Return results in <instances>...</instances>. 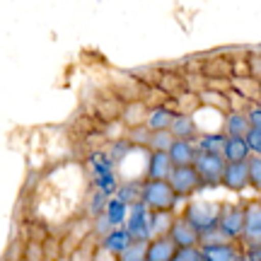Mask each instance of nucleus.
<instances>
[{
	"mask_svg": "<svg viewBox=\"0 0 261 261\" xmlns=\"http://www.w3.org/2000/svg\"><path fill=\"white\" fill-rule=\"evenodd\" d=\"M223 215V205L215 201H198V203H189L184 211V218L194 225V230L201 234V244H213L223 242L218 234V223Z\"/></svg>",
	"mask_w": 261,
	"mask_h": 261,
	"instance_id": "obj_1",
	"label": "nucleus"
},
{
	"mask_svg": "<svg viewBox=\"0 0 261 261\" xmlns=\"http://www.w3.org/2000/svg\"><path fill=\"white\" fill-rule=\"evenodd\" d=\"M87 169H90V174H92V181L97 191H102L107 198H114V196L119 194V174H116V162L109 152H102V150H97L90 155L87 160Z\"/></svg>",
	"mask_w": 261,
	"mask_h": 261,
	"instance_id": "obj_2",
	"label": "nucleus"
},
{
	"mask_svg": "<svg viewBox=\"0 0 261 261\" xmlns=\"http://www.w3.org/2000/svg\"><path fill=\"white\" fill-rule=\"evenodd\" d=\"M181 198L174 194L169 181H143V198L140 203L152 213H172V208Z\"/></svg>",
	"mask_w": 261,
	"mask_h": 261,
	"instance_id": "obj_3",
	"label": "nucleus"
},
{
	"mask_svg": "<svg viewBox=\"0 0 261 261\" xmlns=\"http://www.w3.org/2000/svg\"><path fill=\"white\" fill-rule=\"evenodd\" d=\"M123 227L128 230L133 242H152L155 240V213L148 211L143 203L130 205L128 220Z\"/></svg>",
	"mask_w": 261,
	"mask_h": 261,
	"instance_id": "obj_4",
	"label": "nucleus"
},
{
	"mask_svg": "<svg viewBox=\"0 0 261 261\" xmlns=\"http://www.w3.org/2000/svg\"><path fill=\"white\" fill-rule=\"evenodd\" d=\"M244 223H247V211H244V205L225 203L223 215H220V223H218V234H220V240H223V242L242 240Z\"/></svg>",
	"mask_w": 261,
	"mask_h": 261,
	"instance_id": "obj_5",
	"label": "nucleus"
},
{
	"mask_svg": "<svg viewBox=\"0 0 261 261\" xmlns=\"http://www.w3.org/2000/svg\"><path fill=\"white\" fill-rule=\"evenodd\" d=\"M198 177L203 181V187H220L225 179V169H227V160L223 155H205L198 152V158L194 162Z\"/></svg>",
	"mask_w": 261,
	"mask_h": 261,
	"instance_id": "obj_6",
	"label": "nucleus"
},
{
	"mask_svg": "<svg viewBox=\"0 0 261 261\" xmlns=\"http://www.w3.org/2000/svg\"><path fill=\"white\" fill-rule=\"evenodd\" d=\"M169 187L174 189V194L179 198H187V196H194L196 191H201L203 181L198 177L196 167H174L172 177H169Z\"/></svg>",
	"mask_w": 261,
	"mask_h": 261,
	"instance_id": "obj_7",
	"label": "nucleus"
},
{
	"mask_svg": "<svg viewBox=\"0 0 261 261\" xmlns=\"http://www.w3.org/2000/svg\"><path fill=\"white\" fill-rule=\"evenodd\" d=\"M244 211H247V223H244L242 242L247 249H252V247L261 244V203L252 201V203L244 205Z\"/></svg>",
	"mask_w": 261,
	"mask_h": 261,
	"instance_id": "obj_8",
	"label": "nucleus"
},
{
	"mask_svg": "<svg viewBox=\"0 0 261 261\" xmlns=\"http://www.w3.org/2000/svg\"><path fill=\"white\" fill-rule=\"evenodd\" d=\"M172 172H174V162L169 152H150L145 181H169Z\"/></svg>",
	"mask_w": 261,
	"mask_h": 261,
	"instance_id": "obj_9",
	"label": "nucleus"
},
{
	"mask_svg": "<svg viewBox=\"0 0 261 261\" xmlns=\"http://www.w3.org/2000/svg\"><path fill=\"white\" fill-rule=\"evenodd\" d=\"M203 261H244V252H240L232 242L201 244Z\"/></svg>",
	"mask_w": 261,
	"mask_h": 261,
	"instance_id": "obj_10",
	"label": "nucleus"
},
{
	"mask_svg": "<svg viewBox=\"0 0 261 261\" xmlns=\"http://www.w3.org/2000/svg\"><path fill=\"white\" fill-rule=\"evenodd\" d=\"M169 237L174 240V244H177L179 249H189V247H201V234L196 232L194 225L189 223L184 215L174 220V227H172Z\"/></svg>",
	"mask_w": 261,
	"mask_h": 261,
	"instance_id": "obj_11",
	"label": "nucleus"
},
{
	"mask_svg": "<svg viewBox=\"0 0 261 261\" xmlns=\"http://www.w3.org/2000/svg\"><path fill=\"white\" fill-rule=\"evenodd\" d=\"M223 187L230 189V191H244L247 187H252V184H249V162H234V165H227Z\"/></svg>",
	"mask_w": 261,
	"mask_h": 261,
	"instance_id": "obj_12",
	"label": "nucleus"
},
{
	"mask_svg": "<svg viewBox=\"0 0 261 261\" xmlns=\"http://www.w3.org/2000/svg\"><path fill=\"white\" fill-rule=\"evenodd\" d=\"M130 244H133V237L128 234V230H126V227H116L114 232H109L107 237H102V252L112 254V256L119 259Z\"/></svg>",
	"mask_w": 261,
	"mask_h": 261,
	"instance_id": "obj_13",
	"label": "nucleus"
},
{
	"mask_svg": "<svg viewBox=\"0 0 261 261\" xmlns=\"http://www.w3.org/2000/svg\"><path fill=\"white\" fill-rule=\"evenodd\" d=\"M169 133L174 136V140H187V143H196V140L201 138L198 126H196L191 114H177V119H174V123H172Z\"/></svg>",
	"mask_w": 261,
	"mask_h": 261,
	"instance_id": "obj_14",
	"label": "nucleus"
},
{
	"mask_svg": "<svg viewBox=\"0 0 261 261\" xmlns=\"http://www.w3.org/2000/svg\"><path fill=\"white\" fill-rule=\"evenodd\" d=\"M169 158L174 162V167H194L198 150L196 143H187V140H174V145L169 148Z\"/></svg>",
	"mask_w": 261,
	"mask_h": 261,
	"instance_id": "obj_15",
	"label": "nucleus"
},
{
	"mask_svg": "<svg viewBox=\"0 0 261 261\" xmlns=\"http://www.w3.org/2000/svg\"><path fill=\"white\" fill-rule=\"evenodd\" d=\"M179 247L172 237H158L148 244V261H172L177 256Z\"/></svg>",
	"mask_w": 261,
	"mask_h": 261,
	"instance_id": "obj_16",
	"label": "nucleus"
},
{
	"mask_svg": "<svg viewBox=\"0 0 261 261\" xmlns=\"http://www.w3.org/2000/svg\"><path fill=\"white\" fill-rule=\"evenodd\" d=\"M223 128L227 138H247L249 130H252V123L247 119V112H232L225 116Z\"/></svg>",
	"mask_w": 261,
	"mask_h": 261,
	"instance_id": "obj_17",
	"label": "nucleus"
},
{
	"mask_svg": "<svg viewBox=\"0 0 261 261\" xmlns=\"http://www.w3.org/2000/svg\"><path fill=\"white\" fill-rule=\"evenodd\" d=\"M225 145H227V136L225 130H215V133H203L196 140V150L205 152V155H223Z\"/></svg>",
	"mask_w": 261,
	"mask_h": 261,
	"instance_id": "obj_18",
	"label": "nucleus"
},
{
	"mask_svg": "<svg viewBox=\"0 0 261 261\" xmlns=\"http://www.w3.org/2000/svg\"><path fill=\"white\" fill-rule=\"evenodd\" d=\"M177 119V114L167 109V107H158V109H152V112L145 116V126H148L150 133H160V130H169L172 128V123Z\"/></svg>",
	"mask_w": 261,
	"mask_h": 261,
	"instance_id": "obj_19",
	"label": "nucleus"
},
{
	"mask_svg": "<svg viewBox=\"0 0 261 261\" xmlns=\"http://www.w3.org/2000/svg\"><path fill=\"white\" fill-rule=\"evenodd\" d=\"M223 158L227 160V165H234V162H249L254 155H252V150H249L247 138H227Z\"/></svg>",
	"mask_w": 261,
	"mask_h": 261,
	"instance_id": "obj_20",
	"label": "nucleus"
},
{
	"mask_svg": "<svg viewBox=\"0 0 261 261\" xmlns=\"http://www.w3.org/2000/svg\"><path fill=\"white\" fill-rule=\"evenodd\" d=\"M128 211H130L128 205L114 196V198H109V201H107V211H104V215L109 218V223H112L114 227H123V225H126V220H128Z\"/></svg>",
	"mask_w": 261,
	"mask_h": 261,
	"instance_id": "obj_21",
	"label": "nucleus"
},
{
	"mask_svg": "<svg viewBox=\"0 0 261 261\" xmlns=\"http://www.w3.org/2000/svg\"><path fill=\"white\" fill-rule=\"evenodd\" d=\"M116 198L123 201L128 208L130 205H136V203H140V198H143V181H128V184H121Z\"/></svg>",
	"mask_w": 261,
	"mask_h": 261,
	"instance_id": "obj_22",
	"label": "nucleus"
},
{
	"mask_svg": "<svg viewBox=\"0 0 261 261\" xmlns=\"http://www.w3.org/2000/svg\"><path fill=\"white\" fill-rule=\"evenodd\" d=\"M148 145L152 148V152H169V148L174 145V136L169 130H160V133H150Z\"/></svg>",
	"mask_w": 261,
	"mask_h": 261,
	"instance_id": "obj_23",
	"label": "nucleus"
},
{
	"mask_svg": "<svg viewBox=\"0 0 261 261\" xmlns=\"http://www.w3.org/2000/svg\"><path fill=\"white\" fill-rule=\"evenodd\" d=\"M148 244L150 242H133L119 256V261H148Z\"/></svg>",
	"mask_w": 261,
	"mask_h": 261,
	"instance_id": "obj_24",
	"label": "nucleus"
},
{
	"mask_svg": "<svg viewBox=\"0 0 261 261\" xmlns=\"http://www.w3.org/2000/svg\"><path fill=\"white\" fill-rule=\"evenodd\" d=\"M174 220L172 213H155V240L158 237H169L172 227H174Z\"/></svg>",
	"mask_w": 261,
	"mask_h": 261,
	"instance_id": "obj_25",
	"label": "nucleus"
},
{
	"mask_svg": "<svg viewBox=\"0 0 261 261\" xmlns=\"http://www.w3.org/2000/svg\"><path fill=\"white\" fill-rule=\"evenodd\" d=\"M249 184L261 194V158H256V155L249 160Z\"/></svg>",
	"mask_w": 261,
	"mask_h": 261,
	"instance_id": "obj_26",
	"label": "nucleus"
},
{
	"mask_svg": "<svg viewBox=\"0 0 261 261\" xmlns=\"http://www.w3.org/2000/svg\"><path fill=\"white\" fill-rule=\"evenodd\" d=\"M172 261H203V254H201V247H189V249H179Z\"/></svg>",
	"mask_w": 261,
	"mask_h": 261,
	"instance_id": "obj_27",
	"label": "nucleus"
},
{
	"mask_svg": "<svg viewBox=\"0 0 261 261\" xmlns=\"http://www.w3.org/2000/svg\"><path fill=\"white\" fill-rule=\"evenodd\" d=\"M247 143H249V150H252V155L261 158V130H249V136H247Z\"/></svg>",
	"mask_w": 261,
	"mask_h": 261,
	"instance_id": "obj_28",
	"label": "nucleus"
},
{
	"mask_svg": "<svg viewBox=\"0 0 261 261\" xmlns=\"http://www.w3.org/2000/svg\"><path fill=\"white\" fill-rule=\"evenodd\" d=\"M247 119H249V123H252L254 130H261V104L247 109Z\"/></svg>",
	"mask_w": 261,
	"mask_h": 261,
	"instance_id": "obj_29",
	"label": "nucleus"
},
{
	"mask_svg": "<svg viewBox=\"0 0 261 261\" xmlns=\"http://www.w3.org/2000/svg\"><path fill=\"white\" fill-rule=\"evenodd\" d=\"M244 256H247V261H261V244H259V247L247 249V252H244Z\"/></svg>",
	"mask_w": 261,
	"mask_h": 261,
	"instance_id": "obj_30",
	"label": "nucleus"
},
{
	"mask_svg": "<svg viewBox=\"0 0 261 261\" xmlns=\"http://www.w3.org/2000/svg\"><path fill=\"white\" fill-rule=\"evenodd\" d=\"M259 203H261V201H259Z\"/></svg>",
	"mask_w": 261,
	"mask_h": 261,
	"instance_id": "obj_31",
	"label": "nucleus"
}]
</instances>
